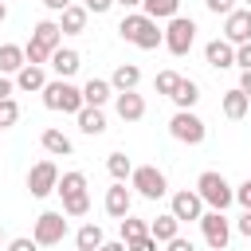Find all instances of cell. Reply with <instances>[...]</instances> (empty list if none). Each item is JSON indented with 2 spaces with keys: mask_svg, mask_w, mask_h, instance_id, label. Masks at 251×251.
Returning <instances> with one entry per match:
<instances>
[{
  "mask_svg": "<svg viewBox=\"0 0 251 251\" xmlns=\"http://www.w3.org/2000/svg\"><path fill=\"white\" fill-rule=\"evenodd\" d=\"M114 4H118V0H86L82 8H86V12H98V16H102V12H110Z\"/></svg>",
  "mask_w": 251,
  "mask_h": 251,
  "instance_id": "74e56055",
  "label": "cell"
},
{
  "mask_svg": "<svg viewBox=\"0 0 251 251\" xmlns=\"http://www.w3.org/2000/svg\"><path fill=\"white\" fill-rule=\"evenodd\" d=\"M176 86H180V75H176V71H161V75H157V94H169V98H173Z\"/></svg>",
  "mask_w": 251,
  "mask_h": 251,
  "instance_id": "1f68e13d",
  "label": "cell"
},
{
  "mask_svg": "<svg viewBox=\"0 0 251 251\" xmlns=\"http://www.w3.org/2000/svg\"><path fill=\"white\" fill-rule=\"evenodd\" d=\"M106 169H110V176H114L118 184H126V176H133V165H129L126 153H110V157H106Z\"/></svg>",
  "mask_w": 251,
  "mask_h": 251,
  "instance_id": "f546056e",
  "label": "cell"
},
{
  "mask_svg": "<svg viewBox=\"0 0 251 251\" xmlns=\"http://www.w3.org/2000/svg\"><path fill=\"white\" fill-rule=\"evenodd\" d=\"M129 204H133L129 188L114 180V188H106V212H110L114 220H126V216H129Z\"/></svg>",
  "mask_w": 251,
  "mask_h": 251,
  "instance_id": "2e32d148",
  "label": "cell"
},
{
  "mask_svg": "<svg viewBox=\"0 0 251 251\" xmlns=\"http://www.w3.org/2000/svg\"><path fill=\"white\" fill-rule=\"evenodd\" d=\"M43 8H51V12H59V16H63V12L71 8V0H43Z\"/></svg>",
  "mask_w": 251,
  "mask_h": 251,
  "instance_id": "b9f144b4",
  "label": "cell"
},
{
  "mask_svg": "<svg viewBox=\"0 0 251 251\" xmlns=\"http://www.w3.org/2000/svg\"><path fill=\"white\" fill-rule=\"evenodd\" d=\"M4 20H8V4L0 0V24H4Z\"/></svg>",
  "mask_w": 251,
  "mask_h": 251,
  "instance_id": "7dc6e473",
  "label": "cell"
},
{
  "mask_svg": "<svg viewBox=\"0 0 251 251\" xmlns=\"http://www.w3.org/2000/svg\"><path fill=\"white\" fill-rule=\"evenodd\" d=\"M224 39H227L231 47L251 43V12H231L227 24H224Z\"/></svg>",
  "mask_w": 251,
  "mask_h": 251,
  "instance_id": "4fadbf2b",
  "label": "cell"
},
{
  "mask_svg": "<svg viewBox=\"0 0 251 251\" xmlns=\"http://www.w3.org/2000/svg\"><path fill=\"white\" fill-rule=\"evenodd\" d=\"M59 47H63V27L55 20H39L35 31H31V39H27V47H24V55H27L31 67H43Z\"/></svg>",
  "mask_w": 251,
  "mask_h": 251,
  "instance_id": "6da1fadb",
  "label": "cell"
},
{
  "mask_svg": "<svg viewBox=\"0 0 251 251\" xmlns=\"http://www.w3.org/2000/svg\"><path fill=\"white\" fill-rule=\"evenodd\" d=\"M141 235H149V224L126 216V220H122V243H133V239H141Z\"/></svg>",
  "mask_w": 251,
  "mask_h": 251,
  "instance_id": "4dcf8cb0",
  "label": "cell"
},
{
  "mask_svg": "<svg viewBox=\"0 0 251 251\" xmlns=\"http://www.w3.org/2000/svg\"><path fill=\"white\" fill-rule=\"evenodd\" d=\"M114 110H118V118H122V122H141V118H145V98H141V94H133V90H126V94H118Z\"/></svg>",
  "mask_w": 251,
  "mask_h": 251,
  "instance_id": "9a60e30c",
  "label": "cell"
},
{
  "mask_svg": "<svg viewBox=\"0 0 251 251\" xmlns=\"http://www.w3.org/2000/svg\"><path fill=\"white\" fill-rule=\"evenodd\" d=\"M196 192H200V200L212 208V212H224L231 200H235V188L220 176V173H200V180H196Z\"/></svg>",
  "mask_w": 251,
  "mask_h": 251,
  "instance_id": "5b68a950",
  "label": "cell"
},
{
  "mask_svg": "<svg viewBox=\"0 0 251 251\" xmlns=\"http://www.w3.org/2000/svg\"><path fill=\"white\" fill-rule=\"evenodd\" d=\"M235 227H239V235H247V239H251V212H243V216L235 220Z\"/></svg>",
  "mask_w": 251,
  "mask_h": 251,
  "instance_id": "ab89813d",
  "label": "cell"
},
{
  "mask_svg": "<svg viewBox=\"0 0 251 251\" xmlns=\"http://www.w3.org/2000/svg\"><path fill=\"white\" fill-rule=\"evenodd\" d=\"M27 67V55H24V47H16V43H4L0 47V75H20Z\"/></svg>",
  "mask_w": 251,
  "mask_h": 251,
  "instance_id": "d6986e66",
  "label": "cell"
},
{
  "mask_svg": "<svg viewBox=\"0 0 251 251\" xmlns=\"http://www.w3.org/2000/svg\"><path fill=\"white\" fill-rule=\"evenodd\" d=\"M43 106H47V110H63V114H75V118H78V110H82L86 102H82V90H78V86H71L67 78H55V82H47V86H43Z\"/></svg>",
  "mask_w": 251,
  "mask_h": 251,
  "instance_id": "277c9868",
  "label": "cell"
},
{
  "mask_svg": "<svg viewBox=\"0 0 251 251\" xmlns=\"http://www.w3.org/2000/svg\"><path fill=\"white\" fill-rule=\"evenodd\" d=\"M169 251H196V247H192V239H184V235H176V239L169 243Z\"/></svg>",
  "mask_w": 251,
  "mask_h": 251,
  "instance_id": "60d3db41",
  "label": "cell"
},
{
  "mask_svg": "<svg viewBox=\"0 0 251 251\" xmlns=\"http://www.w3.org/2000/svg\"><path fill=\"white\" fill-rule=\"evenodd\" d=\"M129 180H133V188H137L145 200H161V196L169 192V184H165V173H161L157 165H137Z\"/></svg>",
  "mask_w": 251,
  "mask_h": 251,
  "instance_id": "ba28073f",
  "label": "cell"
},
{
  "mask_svg": "<svg viewBox=\"0 0 251 251\" xmlns=\"http://www.w3.org/2000/svg\"><path fill=\"white\" fill-rule=\"evenodd\" d=\"M39 141H43V149H47L51 157H67V153H71V137H67L63 129H43Z\"/></svg>",
  "mask_w": 251,
  "mask_h": 251,
  "instance_id": "cb8c5ba5",
  "label": "cell"
},
{
  "mask_svg": "<svg viewBox=\"0 0 251 251\" xmlns=\"http://www.w3.org/2000/svg\"><path fill=\"white\" fill-rule=\"evenodd\" d=\"M196 98H200V86H196L192 78H180V86H176V94H173L176 110H192V106H196Z\"/></svg>",
  "mask_w": 251,
  "mask_h": 251,
  "instance_id": "4316f807",
  "label": "cell"
},
{
  "mask_svg": "<svg viewBox=\"0 0 251 251\" xmlns=\"http://www.w3.org/2000/svg\"><path fill=\"white\" fill-rule=\"evenodd\" d=\"M16 122H20V106H16V98H4V102H0V129L16 126Z\"/></svg>",
  "mask_w": 251,
  "mask_h": 251,
  "instance_id": "d6a6232c",
  "label": "cell"
},
{
  "mask_svg": "<svg viewBox=\"0 0 251 251\" xmlns=\"http://www.w3.org/2000/svg\"><path fill=\"white\" fill-rule=\"evenodd\" d=\"M118 31H122V39H129V43H133V47H141V51H153V47H161V43H165V31H157V20H149L145 12L122 16Z\"/></svg>",
  "mask_w": 251,
  "mask_h": 251,
  "instance_id": "7a4b0ae2",
  "label": "cell"
},
{
  "mask_svg": "<svg viewBox=\"0 0 251 251\" xmlns=\"http://www.w3.org/2000/svg\"><path fill=\"white\" fill-rule=\"evenodd\" d=\"M129 251H157V239H153V235H141V239L129 243Z\"/></svg>",
  "mask_w": 251,
  "mask_h": 251,
  "instance_id": "8d00e7d4",
  "label": "cell"
},
{
  "mask_svg": "<svg viewBox=\"0 0 251 251\" xmlns=\"http://www.w3.org/2000/svg\"><path fill=\"white\" fill-rule=\"evenodd\" d=\"M55 192L63 196V212L67 216H86L90 212V192H86V176L82 173H63Z\"/></svg>",
  "mask_w": 251,
  "mask_h": 251,
  "instance_id": "3957f363",
  "label": "cell"
},
{
  "mask_svg": "<svg viewBox=\"0 0 251 251\" xmlns=\"http://www.w3.org/2000/svg\"><path fill=\"white\" fill-rule=\"evenodd\" d=\"M35 247H39V243H35V239H27V235H20V239H12V243H8V251H35Z\"/></svg>",
  "mask_w": 251,
  "mask_h": 251,
  "instance_id": "f35d334b",
  "label": "cell"
},
{
  "mask_svg": "<svg viewBox=\"0 0 251 251\" xmlns=\"http://www.w3.org/2000/svg\"><path fill=\"white\" fill-rule=\"evenodd\" d=\"M4 98H12V82H8V75H0V102Z\"/></svg>",
  "mask_w": 251,
  "mask_h": 251,
  "instance_id": "ee69618b",
  "label": "cell"
},
{
  "mask_svg": "<svg viewBox=\"0 0 251 251\" xmlns=\"http://www.w3.org/2000/svg\"><path fill=\"white\" fill-rule=\"evenodd\" d=\"M235 200L243 204V212H251V180H243V184L235 188Z\"/></svg>",
  "mask_w": 251,
  "mask_h": 251,
  "instance_id": "d590c367",
  "label": "cell"
},
{
  "mask_svg": "<svg viewBox=\"0 0 251 251\" xmlns=\"http://www.w3.org/2000/svg\"><path fill=\"white\" fill-rule=\"evenodd\" d=\"M235 67H243V71H251V43H243V47H235Z\"/></svg>",
  "mask_w": 251,
  "mask_h": 251,
  "instance_id": "e575fe53",
  "label": "cell"
},
{
  "mask_svg": "<svg viewBox=\"0 0 251 251\" xmlns=\"http://www.w3.org/2000/svg\"><path fill=\"white\" fill-rule=\"evenodd\" d=\"M247 4H251V0H247Z\"/></svg>",
  "mask_w": 251,
  "mask_h": 251,
  "instance_id": "c3c4849f",
  "label": "cell"
},
{
  "mask_svg": "<svg viewBox=\"0 0 251 251\" xmlns=\"http://www.w3.org/2000/svg\"><path fill=\"white\" fill-rule=\"evenodd\" d=\"M149 235H153L157 243H173V239L180 235V220H176L173 212H165V216L149 220Z\"/></svg>",
  "mask_w": 251,
  "mask_h": 251,
  "instance_id": "e0dca14e",
  "label": "cell"
},
{
  "mask_svg": "<svg viewBox=\"0 0 251 251\" xmlns=\"http://www.w3.org/2000/svg\"><path fill=\"white\" fill-rule=\"evenodd\" d=\"M247 102H251V98H247V94H243V90L235 86V90H227V94H224V114L239 122V118L247 114Z\"/></svg>",
  "mask_w": 251,
  "mask_h": 251,
  "instance_id": "83f0119b",
  "label": "cell"
},
{
  "mask_svg": "<svg viewBox=\"0 0 251 251\" xmlns=\"http://www.w3.org/2000/svg\"><path fill=\"white\" fill-rule=\"evenodd\" d=\"M59 188V169H55V161H39L31 173H27V192L35 196V200H43V196H51Z\"/></svg>",
  "mask_w": 251,
  "mask_h": 251,
  "instance_id": "30bf717a",
  "label": "cell"
},
{
  "mask_svg": "<svg viewBox=\"0 0 251 251\" xmlns=\"http://www.w3.org/2000/svg\"><path fill=\"white\" fill-rule=\"evenodd\" d=\"M122 8H137V4H145V0H118Z\"/></svg>",
  "mask_w": 251,
  "mask_h": 251,
  "instance_id": "bcb514c9",
  "label": "cell"
},
{
  "mask_svg": "<svg viewBox=\"0 0 251 251\" xmlns=\"http://www.w3.org/2000/svg\"><path fill=\"white\" fill-rule=\"evenodd\" d=\"M78 129H82V133H90V137H98V133L106 129L102 110H98V106H82V110H78Z\"/></svg>",
  "mask_w": 251,
  "mask_h": 251,
  "instance_id": "7402d4cb",
  "label": "cell"
},
{
  "mask_svg": "<svg viewBox=\"0 0 251 251\" xmlns=\"http://www.w3.org/2000/svg\"><path fill=\"white\" fill-rule=\"evenodd\" d=\"M110 94H114V86L102 82V78H90V82L82 86V102H86V106H98V110H102V102H106Z\"/></svg>",
  "mask_w": 251,
  "mask_h": 251,
  "instance_id": "603a6c76",
  "label": "cell"
},
{
  "mask_svg": "<svg viewBox=\"0 0 251 251\" xmlns=\"http://www.w3.org/2000/svg\"><path fill=\"white\" fill-rule=\"evenodd\" d=\"M169 133H173L176 141H184V145H200L208 129H204V122H200L192 110H176L173 122H169Z\"/></svg>",
  "mask_w": 251,
  "mask_h": 251,
  "instance_id": "52a82bcc",
  "label": "cell"
},
{
  "mask_svg": "<svg viewBox=\"0 0 251 251\" xmlns=\"http://www.w3.org/2000/svg\"><path fill=\"white\" fill-rule=\"evenodd\" d=\"M239 90L251 98V71H243V78H239Z\"/></svg>",
  "mask_w": 251,
  "mask_h": 251,
  "instance_id": "f6af8a7d",
  "label": "cell"
},
{
  "mask_svg": "<svg viewBox=\"0 0 251 251\" xmlns=\"http://www.w3.org/2000/svg\"><path fill=\"white\" fill-rule=\"evenodd\" d=\"M173 216L180 220V224H188V220H196L200 224V216H204V200H200V192H176L173 196Z\"/></svg>",
  "mask_w": 251,
  "mask_h": 251,
  "instance_id": "7c38bea8",
  "label": "cell"
},
{
  "mask_svg": "<svg viewBox=\"0 0 251 251\" xmlns=\"http://www.w3.org/2000/svg\"><path fill=\"white\" fill-rule=\"evenodd\" d=\"M98 251H129V243H122V239H110V243H102Z\"/></svg>",
  "mask_w": 251,
  "mask_h": 251,
  "instance_id": "7bdbcfd3",
  "label": "cell"
},
{
  "mask_svg": "<svg viewBox=\"0 0 251 251\" xmlns=\"http://www.w3.org/2000/svg\"><path fill=\"white\" fill-rule=\"evenodd\" d=\"M16 86H20V90H43V86H47L43 67H31V63H27V67L16 75Z\"/></svg>",
  "mask_w": 251,
  "mask_h": 251,
  "instance_id": "d4e9b609",
  "label": "cell"
},
{
  "mask_svg": "<svg viewBox=\"0 0 251 251\" xmlns=\"http://www.w3.org/2000/svg\"><path fill=\"white\" fill-rule=\"evenodd\" d=\"M78 67H82V59H78V51H71V47H59V51L51 55V71H55L59 78H71Z\"/></svg>",
  "mask_w": 251,
  "mask_h": 251,
  "instance_id": "ac0fdd59",
  "label": "cell"
},
{
  "mask_svg": "<svg viewBox=\"0 0 251 251\" xmlns=\"http://www.w3.org/2000/svg\"><path fill=\"white\" fill-rule=\"evenodd\" d=\"M141 8H145V16H149V20H173V16H176V8H180V0H145Z\"/></svg>",
  "mask_w": 251,
  "mask_h": 251,
  "instance_id": "f1b7e54d",
  "label": "cell"
},
{
  "mask_svg": "<svg viewBox=\"0 0 251 251\" xmlns=\"http://www.w3.org/2000/svg\"><path fill=\"white\" fill-rule=\"evenodd\" d=\"M67 212H43L39 220H35V231H31V239L39 243V247H55V243H63V235H67V220H63Z\"/></svg>",
  "mask_w": 251,
  "mask_h": 251,
  "instance_id": "9c48e42d",
  "label": "cell"
},
{
  "mask_svg": "<svg viewBox=\"0 0 251 251\" xmlns=\"http://www.w3.org/2000/svg\"><path fill=\"white\" fill-rule=\"evenodd\" d=\"M204 59H208V67H216V71L235 67V47H231L227 39H212V43L204 47Z\"/></svg>",
  "mask_w": 251,
  "mask_h": 251,
  "instance_id": "5bb4252c",
  "label": "cell"
},
{
  "mask_svg": "<svg viewBox=\"0 0 251 251\" xmlns=\"http://www.w3.org/2000/svg\"><path fill=\"white\" fill-rule=\"evenodd\" d=\"M75 243H78V251H98L106 239H102V227L98 224H82L78 235H75Z\"/></svg>",
  "mask_w": 251,
  "mask_h": 251,
  "instance_id": "484cf974",
  "label": "cell"
},
{
  "mask_svg": "<svg viewBox=\"0 0 251 251\" xmlns=\"http://www.w3.org/2000/svg\"><path fill=\"white\" fill-rule=\"evenodd\" d=\"M208 4V12H216V16H231L235 12V0H204Z\"/></svg>",
  "mask_w": 251,
  "mask_h": 251,
  "instance_id": "836d02e7",
  "label": "cell"
},
{
  "mask_svg": "<svg viewBox=\"0 0 251 251\" xmlns=\"http://www.w3.org/2000/svg\"><path fill=\"white\" fill-rule=\"evenodd\" d=\"M137 82H141V71H137L133 63H122V67L114 71V78H110V86H114L118 94H126V90H133Z\"/></svg>",
  "mask_w": 251,
  "mask_h": 251,
  "instance_id": "44dd1931",
  "label": "cell"
},
{
  "mask_svg": "<svg viewBox=\"0 0 251 251\" xmlns=\"http://www.w3.org/2000/svg\"><path fill=\"white\" fill-rule=\"evenodd\" d=\"M192 43H196V24H192L188 16H173L169 27H165V47H169L173 55H188Z\"/></svg>",
  "mask_w": 251,
  "mask_h": 251,
  "instance_id": "8992f818",
  "label": "cell"
},
{
  "mask_svg": "<svg viewBox=\"0 0 251 251\" xmlns=\"http://www.w3.org/2000/svg\"><path fill=\"white\" fill-rule=\"evenodd\" d=\"M86 8L82 4H71L63 16H59V27H63V35H78V31H86Z\"/></svg>",
  "mask_w": 251,
  "mask_h": 251,
  "instance_id": "ffe728a7",
  "label": "cell"
},
{
  "mask_svg": "<svg viewBox=\"0 0 251 251\" xmlns=\"http://www.w3.org/2000/svg\"><path fill=\"white\" fill-rule=\"evenodd\" d=\"M200 227H204L208 247H216V251H224V247H227L231 227H227V216H224V212H204V216H200Z\"/></svg>",
  "mask_w": 251,
  "mask_h": 251,
  "instance_id": "8fae6325",
  "label": "cell"
}]
</instances>
